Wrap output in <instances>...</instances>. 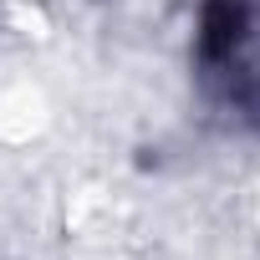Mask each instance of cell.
<instances>
[{
	"label": "cell",
	"instance_id": "cell-1",
	"mask_svg": "<svg viewBox=\"0 0 260 260\" xmlns=\"http://www.w3.org/2000/svg\"><path fill=\"white\" fill-rule=\"evenodd\" d=\"M250 26V0H204L199 11V51L204 61H224Z\"/></svg>",
	"mask_w": 260,
	"mask_h": 260
}]
</instances>
